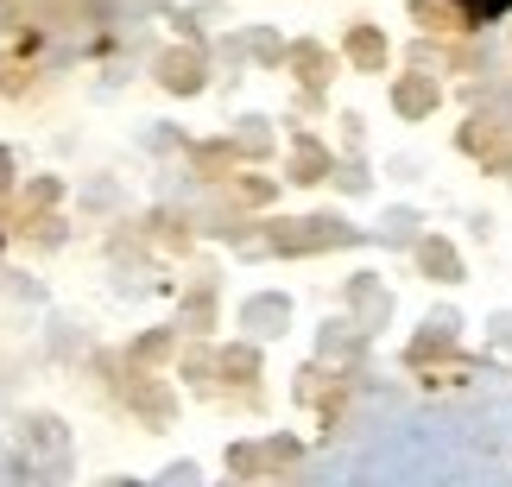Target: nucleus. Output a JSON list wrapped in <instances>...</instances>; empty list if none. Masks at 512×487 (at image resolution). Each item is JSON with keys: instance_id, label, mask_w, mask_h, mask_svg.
<instances>
[{"instance_id": "nucleus-1", "label": "nucleus", "mask_w": 512, "mask_h": 487, "mask_svg": "<svg viewBox=\"0 0 512 487\" xmlns=\"http://www.w3.org/2000/svg\"><path fill=\"white\" fill-rule=\"evenodd\" d=\"M449 7H462L468 19H500V13H512V0H449Z\"/></svg>"}]
</instances>
